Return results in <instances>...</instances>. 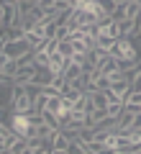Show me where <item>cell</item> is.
I'll use <instances>...</instances> for the list:
<instances>
[{
    "label": "cell",
    "instance_id": "obj_15",
    "mask_svg": "<svg viewBox=\"0 0 141 154\" xmlns=\"http://www.w3.org/2000/svg\"><path fill=\"white\" fill-rule=\"evenodd\" d=\"M38 5H41L46 13H54L57 11V0H38Z\"/></svg>",
    "mask_w": 141,
    "mask_h": 154
},
{
    "label": "cell",
    "instance_id": "obj_3",
    "mask_svg": "<svg viewBox=\"0 0 141 154\" xmlns=\"http://www.w3.org/2000/svg\"><path fill=\"white\" fill-rule=\"evenodd\" d=\"M8 121H11V126H13V131L18 134V136H26V139H31L33 136V131H36V123L31 121V116L28 113H8Z\"/></svg>",
    "mask_w": 141,
    "mask_h": 154
},
{
    "label": "cell",
    "instance_id": "obj_1",
    "mask_svg": "<svg viewBox=\"0 0 141 154\" xmlns=\"http://www.w3.org/2000/svg\"><path fill=\"white\" fill-rule=\"evenodd\" d=\"M110 54L115 57V59H121L123 64H131V62L139 59V51H136V44H133V38L123 36V38H115L113 46H110Z\"/></svg>",
    "mask_w": 141,
    "mask_h": 154
},
{
    "label": "cell",
    "instance_id": "obj_18",
    "mask_svg": "<svg viewBox=\"0 0 141 154\" xmlns=\"http://www.w3.org/2000/svg\"><path fill=\"white\" fill-rule=\"evenodd\" d=\"M115 3H118V5H121V3H128V0H115Z\"/></svg>",
    "mask_w": 141,
    "mask_h": 154
},
{
    "label": "cell",
    "instance_id": "obj_2",
    "mask_svg": "<svg viewBox=\"0 0 141 154\" xmlns=\"http://www.w3.org/2000/svg\"><path fill=\"white\" fill-rule=\"evenodd\" d=\"M0 26L3 28L21 26V8H18V0H3V5H0Z\"/></svg>",
    "mask_w": 141,
    "mask_h": 154
},
{
    "label": "cell",
    "instance_id": "obj_14",
    "mask_svg": "<svg viewBox=\"0 0 141 154\" xmlns=\"http://www.w3.org/2000/svg\"><path fill=\"white\" fill-rule=\"evenodd\" d=\"M123 108H126L123 103H110V105H108V113L113 116V118H118V116L123 113Z\"/></svg>",
    "mask_w": 141,
    "mask_h": 154
},
{
    "label": "cell",
    "instance_id": "obj_16",
    "mask_svg": "<svg viewBox=\"0 0 141 154\" xmlns=\"http://www.w3.org/2000/svg\"><path fill=\"white\" fill-rule=\"evenodd\" d=\"M100 3H103V8H105V13H108V16H113V11L118 8V3H115V0H100Z\"/></svg>",
    "mask_w": 141,
    "mask_h": 154
},
{
    "label": "cell",
    "instance_id": "obj_11",
    "mask_svg": "<svg viewBox=\"0 0 141 154\" xmlns=\"http://www.w3.org/2000/svg\"><path fill=\"white\" fill-rule=\"evenodd\" d=\"M123 105H126L128 110H141V90H131V93L126 95Z\"/></svg>",
    "mask_w": 141,
    "mask_h": 154
},
{
    "label": "cell",
    "instance_id": "obj_4",
    "mask_svg": "<svg viewBox=\"0 0 141 154\" xmlns=\"http://www.w3.org/2000/svg\"><path fill=\"white\" fill-rule=\"evenodd\" d=\"M46 141L51 144V152H54V154H67L69 146H72V139H69V134H67L64 128H54Z\"/></svg>",
    "mask_w": 141,
    "mask_h": 154
},
{
    "label": "cell",
    "instance_id": "obj_17",
    "mask_svg": "<svg viewBox=\"0 0 141 154\" xmlns=\"http://www.w3.org/2000/svg\"><path fill=\"white\" fill-rule=\"evenodd\" d=\"M133 44H136V51H139V59H141V33L133 36Z\"/></svg>",
    "mask_w": 141,
    "mask_h": 154
},
{
    "label": "cell",
    "instance_id": "obj_10",
    "mask_svg": "<svg viewBox=\"0 0 141 154\" xmlns=\"http://www.w3.org/2000/svg\"><path fill=\"white\" fill-rule=\"evenodd\" d=\"M67 64H69V59H67L64 54H59V51H57V54L51 57V64H49V69L54 72L57 77H62V75H64V69H67Z\"/></svg>",
    "mask_w": 141,
    "mask_h": 154
},
{
    "label": "cell",
    "instance_id": "obj_13",
    "mask_svg": "<svg viewBox=\"0 0 141 154\" xmlns=\"http://www.w3.org/2000/svg\"><path fill=\"white\" fill-rule=\"evenodd\" d=\"M51 64V54H46L44 49H36V67H49Z\"/></svg>",
    "mask_w": 141,
    "mask_h": 154
},
{
    "label": "cell",
    "instance_id": "obj_9",
    "mask_svg": "<svg viewBox=\"0 0 141 154\" xmlns=\"http://www.w3.org/2000/svg\"><path fill=\"white\" fill-rule=\"evenodd\" d=\"M98 38H118V21L105 18L103 23H98Z\"/></svg>",
    "mask_w": 141,
    "mask_h": 154
},
{
    "label": "cell",
    "instance_id": "obj_6",
    "mask_svg": "<svg viewBox=\"0 0 141 154\" xmlns=\"http://www.w3.org/2000/svg\"><path fill=\"white\" fill-rule=\"evenodd\" d=\"M26 38H28V44L33 46V49H41L46 41H49V36H46V28H44V23H36V26H31L26 31Z\"/></svg>",
    "mask_w": 141,
    "mask_h": 154
},
{
    "label": "cell",
    "instance_id": "obj_7",
    "mask_svg": "<svg viewBox=\"0 0 141 154\" xmlns=\"http://www.w3.org/2000/svg\"><path fill=\"white\" fill-rule=\"evenodd\" d=\"M36 72H38V67H36V64L21 67V69L13 75V82H16V85H33V80H36Z\"/></svg>",
    "mask_w": 141,
    "mask_h": 154
},
{
    "label": "cell",
    "instance_id": "obj_5",
    "mask_svg": "<svg viewBox=\"0 0 141 154\" xmlns=\"http://www.w3.org/2000/svg\"><path fill=\"white\" fill-rule=\"evenodd\" d=\"M31 49H33V46L28 44V38H26V36H23V38H16V41H8V44L0 46V51H3V54H11L13 59H18V57L28 54Z\"/></svg>",
    "mask_w": 141,
    "mask_h": 154
},
{
    "label": "cell",
    "instance_id": "obj_12",
    "mask_svg": "<svg viewBox=\"0 0 141 154\" xmlns=\"http://www.w3.org/2000/svg\"><path fill=\"white\" fill-rule=\"evenodd\" d=\"M75 51H77V46H75V41H72L69 36H67V38H59V54H64L67 59H72Z\"/></svg>",
    "mask_w": 141,
    "mask_h": 154
},
{
    "label": "cell",
    "instance_id": "obj_8",
    "mask_svg": "<svg viewBox=\"0 0 141 154\" xmlns=\"http://www.w3.org/2000/svg\"><path fill=\"white\" fill-rule=\"evenodd\" d=\"M18 69H21L18 59H13L11 54H3L0 51V77H13Z\"/></svg>",
    "mask_w": 141,
    "mask_h": 154
}]
</instances>
